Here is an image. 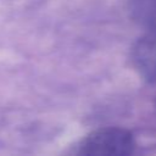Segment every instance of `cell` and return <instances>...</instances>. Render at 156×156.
<instances>
[{
    "label": "cell",
    "mask_w": 156,
    "mask_h": 156,
    "mask_svg": "<svg viewBox=\"0 0 156 156\" xmlns=\"http://www.w3.org/2000/svg\"><path fill=\"white\" fill-rule=\"evenodd\" d=\"M133 135L121 128H102L87 135L78 145L77 154L87 156H127L133 152Z\"/></svg>",
    "instance_id": "cell-1"
},
{
    "label": "cell",
    "mask_w": 156,
    "mask_h": 156,
    "mask_svg": "<svg viewBox=\"0 0 156 156\" xmlns=\"http://www.w3.org/2000/svg\"><path fill=\"white\" fill-rule=\"evenodd\" d=\"M132 61L141 77L156 83V30H149L134 44Z\"/></svg>",
    "instance_id": "cell-2"
},
{
    "label": "cell",
    "mask_w": 156,
    "mask_h": 156,
    "mask_svg": "<svg viewBox=\"0 0 156 156\" xmlns=\"http://www.w3.org/2000/svg\"><path fill=\"white\" fill-rule=\"evenodd\" d=\"M133 18L150 30H156V0H130Z\"/></svg>",
    "instance_id": "cell-3"
}]
</instances>
